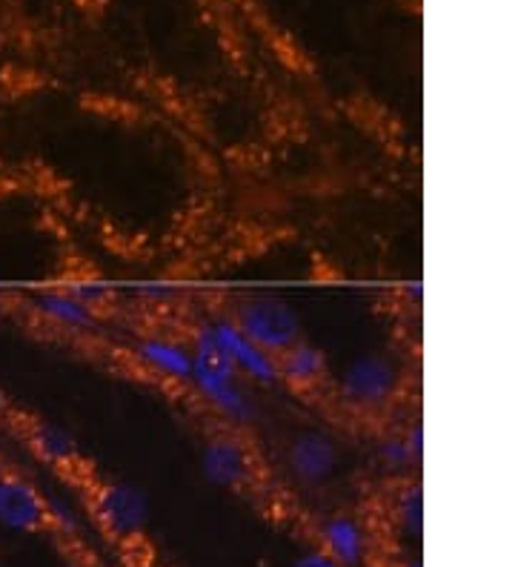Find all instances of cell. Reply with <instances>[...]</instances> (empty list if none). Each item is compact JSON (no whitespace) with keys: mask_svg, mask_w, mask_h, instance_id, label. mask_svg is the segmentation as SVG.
Returning <instances> with one entry per match:
<instances>
[{"mask_svg":"<svg viewBox=\"0 0 515 567\" xmlns=\"http://www.w3.org/2000/svg\"><path fill=\"white\" fill-rule=\"evenodd\" d=\"M392 522L401 530V536L419 542L424 533V493H421L419 482L404 478L392 498Z\"/></svg>","mask_w":515,"mask_h":567,"instance_id":"obj_15","label":"cell"},{"mask_svg":"<svg viewBox=\"0 0 515 567\" xmlns=\"http://www.w3.org/2000/svg\"><path fill=\"white\" fill-rule=\"evenodd\" d=\"M32 444L47 462L58 464V467H69L81 458L75 436L66 427L55 422H34L32 424Z\"/></svg>","mask_w":515,"mask_h":567,"instance_id":"obj_14","label":"cell"},{"mask_svg":"<svg viewBox=\"0 0 515 567\" xmlns=\"http://www.w3.org/2000/svg\"><path fill=\"white\" fill-rule=\"evenodd\" d=\"M132 355L155 379L175 384V388H189V375L195 367L189 339L166 336V332H144L132 341Z\"/></svg>","mask_w":515,"mask_h":567,"instance_id":"obj_8","label":"cell"},{"mask_svg":"<svg viewBox=\"0 0 515 567\" xmlns=\"http://www.w3.org/2000/svg\"><path fill=\"white\" fill-rule=\"evenodd\" d=\"M399 567H424V565H421L419 556H410V559H401Z\"/></svg>","mask_w":515,"mask_h":567,"instance_id":"obj_18","label":"cell"},{"mask_svg":"<svg viewBox=\"0 0 515 567\" xmlns=\"http://www.w3.org/2000/svg\"><path fill=\"white\" fill-rule=\"evenodd\" d=\"M375 458L381 471H387L390 476L410 478V471H415L424 458V427L419 419L378 439Z\"/></svg>","mask_w":515,"mask_h":567,"instance_id":"obj_13","label":"cell"},{"mask_svg":"<svg viewBox=\"0 0 515 567\" xmlns=\"http://www.w3.org/2000/svg\"><path fill=\"white\" fill-rule=\"evenodd\" d=\"M189 390L218 415L224 427L244 430L258 419V402H255L253 388L235 373L229 361L195 353Z\"/></svg>","mask_w":515,"mask_h":567,"instance_id":"obj_3","label":"cell"},{"mask_svg":"<svg viewBox=\"0 0 515 567\" xmlns=\"http://www.w3.org/2000/svg\"><path fill=\"white\" fill-rule=\"evenodd\" d=\"M278 361H281L284 384L298 393H316L330 381V359L321 347L307 339L289 347L287 353L278 355Z\"/></svg>","mask_w":515,"mask_h":567,"instance_id":"obj_12","label":"cell"},{"mask_svg":"<svg viewBox=\"0 0 515 567\" xmlns=\"http://www.w3.org/2000/svg\"><path fill=\"white\" fill-rule=\"evenodd\" d=\"M95 516L103 525V530L110 533L112 539L121 545H135L146 536L150 527V498L132 482L124 478H112L103 482L95 491Z\"/></svg>","mask_w":515,"mask_h":567,"instance_id":"obj_7","label":"cell"},{"mask_svg":"<svg viewBox=\"0 0 515 567\" xmlns=\"http://www.w3.org/2000/svg\"><path fill=\"white\" fill-rule=\"evenodd\" d=\"M233 319L247 332L255 344H261L269 353L281 355L289 347L303 339L301 316L287 298L275 292H253L240 296L233 307Z\"/></svg>","mask_w":515,"mask_h":567,"instance_id":"obj_4","label":"cell"},{"mask_svg":"<svg viewBox=\"0 0 515 567\" xmlns=\"http://www.w3.org/2000/svg\"><path fill=\"white\" fill-rule=\"evenodd\" d=\"M292 567H341V565H338L330 554H323L321 547H309V550H303V554L292 561Z\"/></svg>","mask_w":515,"mask_h":567,"instance_id":"obj_17","label":"cell"},{"mask_svg":"<svg viewBox=\"0 0 515 567\" xmlns=\"http://www.w3.org/2000/svg\"><path fill=\"white\" fill-rule=\"evenodd\" d=\"M292 482L307 491H321L341 471V442L323 427H301L292 433L284 453Z\"/></svg>","mask_w":515,"mask_h":567,"instance_id":"obj_6","label":"cell"},{"mask_svg":"<svg viewBox=\"0 0 515 567\" xmlns=\"http://www.w3.org/2000/svg\"><path fill=\"white\" fill-rule=\"evenodd\" d=\"M69 290L75 292L78 298H83L86 305L95 307V310H101V307L106 305V298H110V292L103 290V287H97V284H86V287H83V284H72Z\"/></svg>","mask_w":515,"mask_h":567,"instance_id":"obj_16","label":"cell"},{"mask_svg":"<svg viewBox=\"0 0 515 567\" xmlns=\"http://www.w3.org/2000/svg\"><path fill=\"white\" fill-rule=\"evenodd\" d=\"M189 344H193V353L229 361L249 388L275 390L278 384H284L278 355L255 344L233 319V312H213V316L200 319L189 330Z\"/></svg>","mask_w":515,"mask_h":567,"instance_id":"obj_1","label":"cell"},{"mask_svg":"<svg viewBox=\"0 0 515 567\" xmlns=\"http://www.w3.org/2000/svg\"><path fill=\"white\" fill-rule=\"evenodd\" d=\"M200 473L218 491H247L258 478V462L238 430L218 427L200 444Z\"/></svg>","mask_w":515,"mask_h":567,"instance_id":"obj_5","label":"cell"},{"mask_svg":"<svg viewBox=\"0 0 515 567\" xmlns=\"http://www.w3.org/2000/svg\"><path fill=\"white\" fill-rule=\"evenodd\" d=\"M318 547L341 567H370L372 530L356 513L336 511L318 522Z\"/></svg>","mask_w":515,"mask_h":567,"instance_id":"obj_10","label":"cell"},{"mask_svg":"<svg viewBox=\"0 0 515 567\" xmlns=\"http://www.w3.org/2000/svg\"><path fill=\"white\" fill-rule=\"evenodd\" d=\"M29 310H32L38 319L47 321L49 327L72 332V336H90V332L97 330V321H101V310L86 305V301L78 298L69 287L66 290L52 287V290L32 292V296H29Z\"/></svg>","mask_w":515,"mask_h":567,"instance_id":"obj_11","label":"cell"},{"mask_svg":"<svg viewBox=\"0 0 515 567\" xmlns=\"http://www.w3.org/2000/svg\"><path fill=\"white\" fill-rule=\"evenodd\" d=\"M49 525V498L21 473H0V527L32 536L47 530Z\"/></svg>","mask_w":515,"mask_h":567,"instance_id":"obj_9","label":"cell"},{"mask_svg":"<svg viewBox=\"0 0 515 567\" xmlns=\"http://www.w3.org/2000/svg\"><path fill=\"white\" fill-rule=\"evenodd\" d=\"M406 379L404 367L390 353H364L350 359L332 379V395L356 415H384L401 402Z\"/></svg>","mask_w":515,"mask_h":567,"instance_id":"obj_2","label":"cell"}]
</instances>
